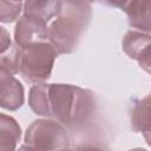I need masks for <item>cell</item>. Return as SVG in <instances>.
I'll list each match as a JSON object with an SVG mask.
<instances>
[{
    "label": "cell",
    "instance_id": "1",
    "mask_svg": "<svg viewBox=\"0 0 151 151\" xmlns=\"http://www.w3.org/2000/svg\"><path fill=\"white\" fill-rule=\"evenodd\" d=\"M92 18V6L86 1H60L55 19L47 26V41L58 54L73 53Z\"/></svg>",
    "mask_w": 151,
    "mask_h": 151
},
{
    "label": "cell",
    "instance_id": "2",
    "mask_svg": "<svg viewBox=\"0 0 151 151\" xmlns=\"http://www.w3.org/2000/svg\"><path fill=\"white\" fill-rule=\"evenodd\" d=\"M48 105L51 117L68 127L86 124L96 107L93 94L71 84H48Z\"/></svg>",
    "mask_w": 151,
    "mask_h": 151
},
{
    "label": "cell",
    "instance_id": "3",
    "mask_svg": "<svg viewBox=\"0 0 151 151\" xmlns=\"http://www.w3.org/2000/svg\"><path fill=\"white\" fill-rule=\"evenodd\" d=\"M57 55L48 41L20 48L18 72L27 83L41 84L50 78Z\"/></svg>",
    "mask_w": 151,
    "mask_h": 151
},
{
    "label": "cell",
    "instance_id": "4",
    "mask_svg": "<svg viewBox=\"0 0 151 151\" xmlns=\"http://www.w3.org/2000/svg\"><path fill=\"white\" fill-rule=\"evenodd\" d=\"M25 144L35 151H63L70 146V137L60 123L52 119H37L25 132Z\"/></svg>",
    "mask_w": 151,
    "mask_h": 151
},
{
    "label": "cell",
    "instance_id": "5",
    "mask_svg": "<svg viewBox=\"0 0 151 151\" xmlns=\"http://www.w3.org/2000/svg\"><path fill=\"white\" fill-rule=\"evenodd\" d=\"M123 51L127 57L138 61L139 66L147 73L151 70V37L147 33L131 29L126 32L122 41Z\"/></svg>",
    "mask_w": 151,
    "mask_h": 151
},
{
    "label": "cell",
    "instance_id": "6",
    "mask_svg": "<svg viewBox=\"0 0 151 151\" xmlns=\"http://www.w3.org/2000/svg\"><path fill=\"white\" fill-rule=\"evenodd\" d=\"M14 41L19 48L47 41V25L35 18L22 14L15 25Z\"/></svg>",
    "mask_w": 151,
    "mask_h": 151
},
{
    "label": "cell",
    "instance_id": "7",
    "mask_svg": "<svg viewBox=\"0 0 151 151\" xmlns=\"http://www.w3.org/2000/svg\"><path fill=\"white\" fill-rule=\"evenodd\" d=\"M24 101V86L13 73L0 66V107L17 111L22 106Z\"/></svg>",
    "mask_w": 151,
    "mask_h": 151
},
{
    "label": "cell",
    "instance_id": "8",
    "mask_svg": "<svg viewBox=\"0 0 151 151\" xmlns=\"http://www.w3.org/2000/svg\"><path fill=\"white\" fill-rule=\"evenodd\" d=\"M114 6H119L127 15V20L131 27L137 28L139 32L150 33L151 31V1L150 0H131L112 2Z\"/></svg>",
    "mask_w": 151,
    "mask_h": 151
},
{
    "label": "cell",
    "instance_id": "9",
    "mask_svg": "<svg viewBox=\"0 0 151 151\" xmlns=\"http://www.w3.org/2000/svg\"><path fill=\"white\" fill-rule=\"evenodd\" d=\"M131 127L136 132H142L149 143V134L151 130L150 124V97L146 96L142 99L133 100L130 107Z\"/></svg>",
    "mask_w": 151,
    "mask_h": 151
},
{
    "label": "cell",
    "instance_id": "10",
    "mask_svg": "<svg viewBox=\"0 0 151 151\" xmlns=\"http://www.w3.org/2000/svg\"><path fill=\"white\" fill-rule=\"evenodd\" d=\"M60 9V1H26L22 4L24 15L35 18L46 25L58 15Z\"/></svg>",
    "mask_w": 151,
    "mask_h": 151
},
{
    "label": "cell",
    "instance_id": "11",
    "mask_svg": "<svg viewBox=\"0 0 151 151\" xmlns=\"http://www.w3.org/2000/svg\"><path fill=\"white\" fill-rule=\"evenodd\" d=\"M21 138V129L18 122L5 113H0V146L14 150Z\"/></svg>",
    "mask_w": 151,
    "mask_h": 151
},
{
    "label": "cell",
    "instance_id": "12",
    "mask_svg": "<svg viewBox=\"0 0 151 151\" xmlns=\"http://www.w3.org/2000/svg\"><path fill=\"white\" fill-rule=\"evenodd\" d=\"M28 105L35 114L51 117L48 105V84H35L29 88Z\"/></svg>",
    "mask_w": 151,
    "mask_h": 151
},
{
    "label": "cell",
    "instance_id": "13",
    "mask_svg": "<svg viewBox=\"0 0 151 151\" xmlns=\"http://www.w3.org/2000/svg\"><path fill=\"white\" fill-rule=\"evenodd\" d=\"M22 4L21 1L0 0V22L11 24L15 21L22 11Z\"/></svg>",
    "mask_w": 151,
    "mask_h": 151
},
{
    "label": "cell",
    "instance_id": "14",
    "mask_svg": "<svg viewBox=\"0 0 151 151\" xmlns=\"http://www.w3.org/2000/svg\"><path fill=\"white\" fill-rule=\"evenodd\" d=\"M20 48L14 44L9 47V50L0 55V66L9 71L11 73H18V63H19Z\"/></svg>",
    "mask_w": 151,
    "mask_h": 151
},
{
    "label": "cell",
    "instance_id": "15",
    "mask_svg": "<svg viewBox=\"0 0 151 151\" xmlns=\"http://www.w3.org/2000/svg\"><path fill=\"white\" fill-rule=\"evenodd\" d=\"M11 46H12V40L8 31L5 27L0 26V55L6 53Z\"/></svg>",
    "mask_w": 151,
    "mask_h": 151
},
{
    "label": "cell",
    "instance_id": "16",
    "mask_svg": "<svg viewBox=\"0 0 151 151\" xmlns=\"http://www.w3.org/2000/svg\"><path fill=\"white\" fill-rule=\"evenodd\" d=\"M77 151H105L101 147L98 146H91V145H85V146H79Z\"/></svg>",
    "mask_w": 151,
    "mask_h": 151
},
{
    "label": "cell",
    "instance_id": "17",
    "mask_svg": "<svg viewBox=\"0 0 151 151\" xmlns=\"http://www.w3.org/2000/svg\"><path fill=\"white\" fill-rule=\"evenodd\" d=\"M15 151H35V150H34V149H32L31 146H28V145L24 144V145H21L18 150H15Z\"/></svg>",
    "mask_w": 151,
    "mask_h": 151
},
{
    "label": "cell",
    "instance_id": "18",
    "mask_svg": "<svg viewBox=\"0 0 151 151\" xmlns=\"http://www.w3.org/2000/svg\"><path fill=\"white\" fill-rule=\"evenodd\" d=\"M0 151H14V150H11V149H7V147H4V146H0Z\"/></svg>",
    "mask_w": 151,
    "mask_h": 151
},
{
    "label": "cell",
    "instance_id": "19",
    "mask_svg": "<svg viewBox=\"0 0 151 151\" xmlns=\"http://www.w3.org/2000/svg\"><path fill=\"white\" fill-rule=\"evenodd\" d=\"M130 151H147V150H145V149H140V147H138V149H132V150H130Z\"/></svg>",
    "mask_w": 151,
    "mask_h": 151
},
{
    "label": "cell",
    "instance_id": "20",
    "mask_svg": "<svg viewBox=\"0 0 151 151\" xmlns=\"http://www.w3.org/2000/svg\"><path fill=\"white\" fill-rule=\"evenodd\" d=\"M63 151H73V150H70V149H66V150H63Z\"/></svg>",
    "mask_w": 151,
    "mask_h": 151
}]
</instances>
